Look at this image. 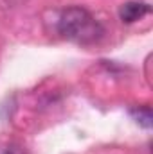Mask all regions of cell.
<instances>
[{
  "mask_svg": "<svg viewBox=\"0 0 153 154\" xmlns=\"http://www.w3.org/2000/svg\"><path fill=\"white\" fill-rule=\"evenodd\" d=\"M58 32L72 43L92 45L103 38L105 29L85 7L72 5L61 11L58 20Z\"/></svg>",
  "mask_w": 153,
  "mask_h": 154,
  "instance_id": "1",
  "label": "cell"
},
{
  "mask_svg": "<svg viewBox=\"0 0 153 154\" xmlns=\"http://www.w3.org/2000/svg\"><path fill=\"white\" fill-rule=\"evenodd\" d=\"M151 11V5L146 2H139V0H132L126 2L119 7V18L124 23H133L137 20H141L142 16H146Z\"/></svg>",
  "mask_w": 153,
  "mask_h": 154,
  "instance_id": "2",
  "label": "cell"
},
{
  "mask_svg": "<svg viewBox=\"0 0 153 154\" xmlns=\"http://www.w3.org/2000/svg\"><path fill=\"white\" fill-rule=\"evenodd\" d=\"M130 115L132 118L144 129H151L153 125V113L150 106H137L133 109H130Z\"/></svg>",
  "mask_w": 153,
  "mask_h": 154,
  "instance_id": "3",
  "label": "cell"
},
{
  "mask_svg": "<svg viewBox=\"0 0 153 154\" xmlns=\"http://www.w3.org/2000/svg\"><path fill=\"white\" fill-rule=\"evenodd\" d=\"M0 154H24V149L15 140L0 138Z\"/></svg>",
  "mask_w": 153,
  "mask_h": 154,
  "instance_id": "4",
  "label": "cell"
}]
</instances>
